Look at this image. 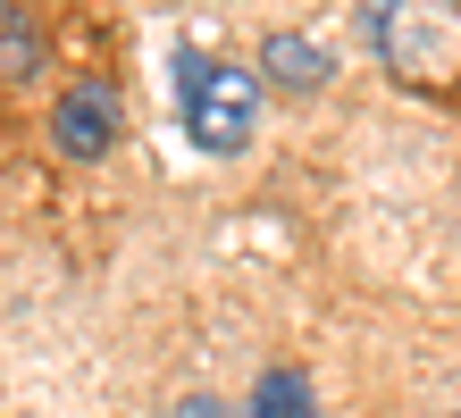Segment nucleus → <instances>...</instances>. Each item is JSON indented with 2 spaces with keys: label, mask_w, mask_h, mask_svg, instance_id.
<instances>
[{
  "label": "nucleus",
  "mask_w": 461,
  "mask_h": 418,
  "mask_svg": "<svg viewBox=\"0 0 461 418\" xmlns=\"http://www.w3.org/2000/svg\"><path fill=\"white\" fill-rule=\"evenodd\" d=\"M361 25L402 93H461V0H361Z\"/></svg>",
  "instance_id": "nucleus-1"
},
{
  "label": "nucleus",
  "mask_w": 461,
  "mask_h": 418,
  "mask_svg": "<svg viewBox=\"0 0 461 418\" xmlns=\"http://www.w3.org/2000/svg\"><path fill=\"white\" fill-rule=\"evenodd\" d=\"M176 101H185V134H194L202 151H219V159L252 151V126H260V84H252V67L185 50V59H176Z\"/></svg>",
  "instance_id": "nucleus-2"
},
{
  "label": "nucleus",
  "mask_w": 461,
  "mask_h": 418,
  "mask_svg": "<svg viewBox=\"0 0 461 418\" xmlns=\"http://www.w3.org/2000/svg\"><path fill=\"white\" fill-rule=\"evenodd\" d=\"M50 143H59V159H101L118 143V93L110 84H68L59 109H50Z\"/></svg>",
  "instance_id": "nucleus-3"
},
{
  "label": "nucleus",
  "mask_w": 461,
  "mask_h": 418,
  "mask_svg": "<svg viewBox=\"0 0 461 418\" xmlns=\"http://www.w3.org/2000/svg\"><path fill=\"white\" fill-rule=\"evenodd\" d=\"M260 67H268V84H285V93H328V76H336V59L311 34H268Z\"/></svg>",
  "instance_id": "nucleus-4"
},
{
  "label": "nucleus",
  "mask_w": 461,
  "mask_h": 418,
  "mask_svg": "<svg viewBox=\"0 0 461 418\" xmlns=\"http://www.w3.org/2000/svg\"><path fill=\"white\" fill-rule=\"evenodd\" d=\"M243 418H319V394H311L303 369H268L252 385V410H243Z\"/></svg>",
  "instance_id": "nucleus-5"
},
{
  "label": "nucleus",
  "mask_w": 461,
  "mask_h": 418,
  "mask_svg": "<svg viewBox=\"0 0 461 418\" xmlns=\"http://www.w3.org/2000/svg\"><path fill=\"white\" fill-rule=\"evenodd\" d=\"M42 67V34H34V17H0V84H25Z\"/></svg>",
  "instance_id": "nucleus-6"
},
{
  "label": "nucleus",
  "mask_w": 461,
  "mask_h": 418,
  "mask_svg": "<svg viewBox=\"0 0 461 418\" xmlns=\"http://www.w3.org/2000/svg\"><path fill=\"white\" fill-rule=\"evenodd\" d=\"M176 418H235V410H227L219 394H185V402H176Z\"/></svg>",
  "instance_id": "nucleus-7"
},
{
  "label": "nucleus",
  "mask_w": 461,
  "mask_h": 418,
  "mask_svg": "<svg viewBox=\"0 0 461 418\" xmlns=\"http://www.w3.org/2000/svg\"><path fill=\"white\" fill-rule=\"evenodd\" d=\"M453 418H461V410H453Z\"/></svg>",
  "instance_id": "nucleus-8"
}]
</instances>
